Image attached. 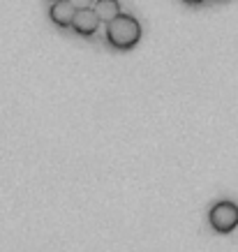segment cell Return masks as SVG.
<instances>
[{
	"label": "cell",
	"mask_w": 238,
	"mask_h": 252,
	"mask_svg": "<svg viewBox=\"0 0 238 252\" xmlns=\"http://www.w3.org/2000/svg\"><path fill=\"white\" fill-rule=\"evenodd\" d=\"M141 39V23L132 14H120L107 23V42L118 51H127Z\"/></svg>",
	"instance_id": "6da1fadb"
},
{
	"label": "cell",
	"mask_w": 238,
	"mask_h": 252,
	"mask_svg": "<svg viewBox=\"0 0 238 252\" xmlns=\"http://www.w3.org/2000/svg\"><path fill=\"white\" fill-rule=\"evenodd\" d=\"M208 222L217 234H229L238 227V206L234 201H217L208 213Z\"/></svg>",
	"instance_id": "7a4b0ae2"
},
{
	"label": "cell",
	"mask_w": 238,
	"mask_h": 252,
	"mask_svg": "<svg viewBox=\"0 0 238 252\" xmlns=\"http://www.w3.org/2000/svg\"><path fill=\"white\" fill-rule=\"evenodd\" d=\"M69 28L77 32V35H81V37H90V35H95L97 28H100V19H97V14L92 12V7L77 9Z\"/></svg>",
	"instance_id": "3957f363"
},
{
	"label": "cell",
	"mask_w": 238,
	"mask_h": 252,
	"mask_svg": "<svg viewBox=\"0 0 238 252\" xmlns=\"http://www.w3.org/2000/svg\"><path fill=\"white\" fill-rule=\"evenodd\" d=\"M74 12H77V9L72 7L67 0L51 2V7H49V19H51L54 26H58V28H69V26H72V19H74Z\"/></svg>",
	"instance_id": "277c9868"
},
{
	"label": "cell",
	"mask_w": 238,
	"mask_h": 252,
	"mask_svg": "<svg viewBox=\"0 0 238 252\" xmlns=\"http://www.w3.org/2000/svg\"><path fill=\"white\" fill-rule=\"evenodd\" d=\"M92 12L97 14L100 23H109L111 19L120 14V2L118 0H95L92 2Z\"/></svg>",
	"instance_id": "5b68a950"
},
{
	"label": "cell",
	"mask_w": 238,
	"mask_h": 252,
	"mask_svg": "<svg viewBox=\"0 0 238 252\" xmlns=\"http://www.w3.org/2000/svg\"><path fill=\"white\" fill-rule=\"evenodd\" d=\"M67 2L74 9H86V7H92V2H95V0H67Z\"/></svg>",
	"instance_id": "8992f818"
},
{
	"label": "cell",
	"mask_w": 238,
	"mask_h": 252,
	"mask_svg": "<svg viewBox=\"0 0 238 252\" xmlns=\"http://www.w3.org/2000/svg\"><path fill=\"white\" fill-rule=\"evenodd\" d=\"M185 5H201V2H204V0H183Z\"/></svg>",
	"instance_id": "52a82bcc"
},
{
	"label": "cell",
	"mask_w": 238,
	"mask_h": 252,
	"mask_svg": "<svg viewBox=\"0 0 238 252\" xmlns=\"http://www.w3.org/2000/svg\"><path fill=\"white\" fill-rule=\"evenodd\" d=\"M51 2H60V0H51Z\"/></svg>",
	"instance_id": "ba28073f"
}]
</instances>
